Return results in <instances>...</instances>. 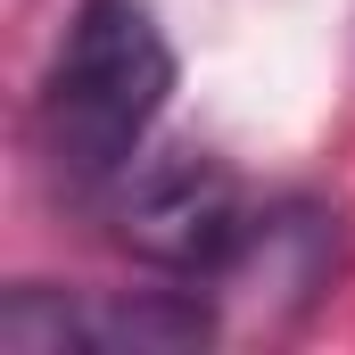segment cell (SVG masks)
I'll use <instances>...</instances> for the list:
<instances>
[{"label":"cell","mask_w":355,"mask_h":355,"mask_svg":"<svg viewBox=\"0 0 355 355\" xmlns=\"http://www.w3.org/2000/svg\"><path fill=\"white\" fill-rule=\"evenodd\" d=\"M223 331L207 281L198 289H8L0 347L8 355H190Z\"/></svg>","instance_id":"3957f363"},{"label":"cell","mask_w":355,"mask_h":355,"mask_svg":"<svg viewBox=\"0 0 355 355\" xmlns=\"http://www.w3.org/2000/svg\"><path fill=\"white\" fill-rule=\"evenodd\" d=\"M99 198H107L116 248L141 257V265H157V272H182V281H223V265L248 240L240 182L223 174L215 157H190V149L132 157Z\"/></svg>","instance_id":"7a4b0ae2"},{"label":"cell","mask_w":355,"mask_h":355,"mask_svg":"<svg viewBox=\"0 0 355 355\" xmlns=\"http://www.w3.org/2000/svg\"><path fill=\"white\" fill-rule=\"evenodd\" d=\"M174 91V42L149 0H75L42 91H33V157L67 198H99L149 141Z\"/></svg>","instance_id":"6da1fadb"}]
</instances>
